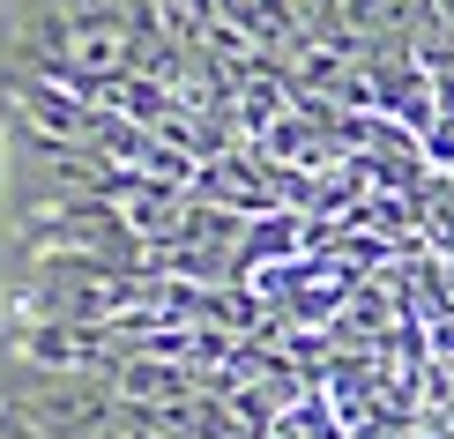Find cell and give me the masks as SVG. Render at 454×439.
Returning a JSON list of instances; mask_svg holds the SVG:
<instances>
[{
	"label": "cell",
	"instance_id": "obj_1",
	"mask_svg": "<svg viewBox=\"0 0 454 439\" xmlns=\"http://www.w3.org/2000/svg\"><path fill=\"white\" fill-rule=\"evenodd\" d=\"M142 67V30L127 0H0V82H60L105 98V82Z\"/></svg>",
	"mask_w": 454,
	"mask_h": 439
}]
</instances>
